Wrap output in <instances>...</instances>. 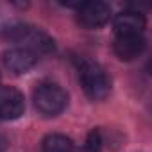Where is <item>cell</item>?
Here are the masks:
<instances>
[{
	"mask_svg": "<svg viewBox=\"0 0 152 152\" xmlns=\"http://www.w3.org/2000/svg\"><path fill=\"white\" fill-rule=\"evenodd\" d=\"M109 16H111V7L104 2H83L77 9L79 22L88 29H97L106 25L109 22Z\"/></svg>",
	"mask_w": 152,
	"mask_h": 152,
	"instance_id": "4",
	"label": "cell"
},
{
	"mask_svg": "<svg viewBox=\"0 0 152 152\" xmlns=\"http://www.w3.org/2000/svg\"><path fill=\"white\" fill-rule=\"evenodd\" d=\"M113 47H115V54L120 59L132 61V59H136L138 56L143 54V50L147 47V41L141 34H138V36H116Z\"/></svg>",
	"mask_w": 152,
	"mask_h": 152,
	"instance_id": "8",
	"label": "cell"
},
{
	"mask_svg": "<svg viewBox=\"0 0 152 152\" xmlns=\"http://www.w3.org/2000/svg\"><path fill=\"white\" fill-rule=\"evenodd\" d=\"M66 104H68L66 91L54 83H43L34 91V106L41 115L56 116L66 107Z\"/></svg>",
	"mask_w": 152,
	"mask_h": 152,
	"instance_id": "3",
	"label": "cell"
},
{
	"mask_svg": "<svg viewBox=\"0 0 152 152\" xmlns=\"http://www.w3.org/2000/svg\"><path fill=\"white\" fill-rule=\"evenodd\" d=\"M38 61V56L23 47L11 48L4 54V64L13 72V73H25L29 72Z\"/></svg>",
	"mask_w": 152,
	"mask_h": 152,
	"instance_id": "7",
	"label": "cell"
},
{
	"mask_svg": "<svg viewBox=\"0 0 152 152\" xmlns=\"http://www.w3.org/2000/svg\"><path fill=\"white\" fill-rule=\"evenodd\" d=\"M25 99L23 93L13 86H0V118L15 120L23 115Z\"/></svg>",
	"mask_w": 152,
	"mask_h": 152,
	"instance_id": "5",
	"label": "cell"
},
{
	"mask_svg": "<svg viewBox=\"0 0 152 152\" xmlns=\"http://www.w3.org/2000/svg\"><path fill=\"white\" fill-rule=\"evenodd\" d=\"M6 38L16 43H22L23 48L38 54H47L54 50V41L43 31L31 27V25H15L6 29Z\"/></svg>",
	"mask_w": 152,
	"mask_h": 152,
	"instance_id": "2",
	"label": "cell"
},
{
	"mask_svg": "<svg viewBox=\"0 0 152 152\" xmlns=\"http://www.w3.org/2000/svg\"><path fill=\"white\" fill-rule=\"evenodd\" d=\"M102 148V134L99 129H93L90 134H88V140H86V150L88 152H100Z\"/></svg>",
	"mask_w": 152,
	"mask_h": 152,
	"instance_id": "10",
	"label": "cell"
},
{
	"mask_svg": "<svg viewBox=\"0 0 152 152\" xmlns=\"http://www.w3.org/2000/svg\"><path fill=\"white\" fill-rule=\"evenodd\" d=\"M43 152H75V145L64 134H48L41 143Z\"/></svg>",
	"mask_w": 152,
	"mask_h": 152,
	"instance_id": "9",
	"label": "cell"
},
{
	"mask_svg": "<svg viewBox=\"0 0 152 152\" xmlns=\"http://www.w3.org/2000/svg\"><path fill=\"white\" fill-rule=\"evenodd\" d=\"M79 77L84 93L91 100H104L111 91V81L104 68L93 61H83L79 66Z\"/></svg>",
	"mask_w": 152,
	"mask_h": 152,
	"instance_id": "1",
	"label": "cell"
},
{
	"mask_svg": "<svg viewBox=\"0 0 152 152\" xmlns=\"http://www.w3.org/2000/svg\"><path fill=\"white\" fill-rule=\"evenodd\" d=\"M113 27L116 36H138L145 31L147 20L138 11H124L115 18Z\"/></svg>",
	"mask_w": 152,
	"mask_h": 152,
	"instance_id": "6",
	"label": "cell"
}]
</instances>
